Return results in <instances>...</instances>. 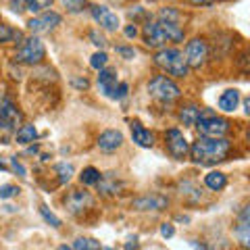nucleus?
Here are the masks:
<instances>
[{
    "instance_id": "nucleus-1",
    "label": "nucleus",
    "mask_w": 250,
    "mask_h": 250,
    "mask_svg": "<svg viewBox=\"0 0 250 250\" xmlns=\"http://www.w3.org/2000/svg\"><path fill=\"white\" fill-rule=\"evenodd\" d=\"M231 150V144L229 140L225 138H205L200 136L196 142L190 146V154L192 161L196 163V165H217V163H221L228 159V154Z\"/></svg>"
},
{
    "instance_id": "nucleus-2",
    "label": "nucleus",
    "mask_w": 250,
    "mask_h": 250,
    "mask_svg": "<svg viewBox=\"0 0 250 250\" xmlns=\"http://www.w3.org/2000/svg\"><path fill=\"white\" fill-rule=\"evenodd\" d=\"M154 65L161 67L163 71H167L173 77H186L188 73H190V67H188V62H186V57L179 48H167V46L161 48L154 54Z\"/></svg>"
},
{
    "instance_id": "nucleus-3",
    "label": "nucleus",
    "mask_w": 250,
    "mask_h": 250,
    "mask_svg": "<svg viewBox=\"0 0 250 250\" xmlns=\"http://www.w3.org/2000/svg\"><path fill=\"white\" fill-rule=\"evenodd\" d=\"M148 92H150V96L161 100V103H173L182 96V90H179V85L171 80L167 75H156L150 80L148 83Z\"/></svg>"
},
{
    "instance_id": "nucleus-4",
    "label": "nucleus",
    "mask_w": 250,
    "mask_h": 250,
    "mask_svg": "<svg viewBox=\"0 0 250 250\" xmlns=\"http://www.w3.org/2000/svg\"><path fill=\"white\" fill-rule=\"evenodd\" d=\"M15 59H17V62H21V65H40L46 59L44 42L38 36H31L27 40H23L17 54H15Z\"/></svg>"
},
{
    "instance_id": "nucleus-5",
    "label": "nucleus",
    "mask_w": 250,
    "mask_h": 250,
    "mask_svg": "<svg viewBox=\"0 0 250 250\" xmlns=\"http://www.w3.org/2000/svg\"><path fill=\"white\" fill-rule=\"evenodd\" d=\"M198 134L205 138H223L229 131V121L223 117H217L210 111H202L200 119L196 121Z\"/></svg>"
},
{
    "instance_id": "nucleus-6",
    "label": "nucleus",
    "mask_w": 250,
    "mask_h": 250,
    "mask_svg": "<svg viewBox=\"0 0 250 250\" xmlns=\"http://www.w3.org/2000/svg\"><path fill=\"white\" fill-rule=\"evenodd\" d=\"M184 57H186V62H188V67L190 69H200L208 59V44H207V40H202V38H194V40H190L186 44Z\"/></svg>"
},
{
    "instance_id": "nucleus-7",
    "label": "nucleus",
    "mask_w": 250,
    "mask_h": 250,
    "mask_svg": "<svg viewBox=\"0 0 250 250\" xmlns=\"http://www.w3.org/2000/svg\"><path fill=\"white\" fill-rule=\"evenodd\" d=\"M165 146H167V152L177 161H184L188 156V152H190V144H188L186 136L175 127L169 129L165 134Z\"/></svg>"
},
{
    "instance_id": "nucleus-8",
    "label": "nucleus",
    "mask_w": 250,
    "mask_h": 250,
    "mask_svg": "<svg viewBox=\"0 0 250 250\" xmlns=\"http://www.w3.org/2000/svg\"><path fill=\"white\" fill-rule=\"evenodd\" d=\"M61 21H62V17H61L59 13L46 11V13H42V15H38V17L29 19L27 27L31 29V34H36V36H40V34H50L52 29H57V27L61 25Z\"/></svg>"
},
{
    "instance_id": "nucleus-9",
    "label": "nucleus",
    "mask_w": 250,
    "mask_h": 250,
    "mask_svg": "<svg viewBox=\"0 0 250 250\" xmlns=\"http://www.w3.org/2000/svg\"><path fill=\"white\" fill-rule=\"evenodd\" d=\"M94 205V198L88 190H71L65 196V208L71 215H82L85 208Z\"/></svg>"
},
{
    "instance_id": "nucleus-10",
    "label": "nucleus",
    "mask_w": 250,
    "mask_h": 250,
    "mask_svg": "<svg viewBox=\"0 0 250 250\" xmlns=\"http://www.w3.org/2000/svg\"><path fill=\"white\" fill-rule=\"evenodd\" d=\"M142 38H144V44L150 46V48H165V44L169 42L159 21H146V25L142 29Z\"/></svg>"
},
{
    "instance_id": "nucleus-11",
    "label": "nucleus",
    "mask_w": 250,
    "mask_h": 250,
    "mask_svg": "<svg viewBox=\"0 0 250 250\" xmlns=\"http://www.w3.org/2000/svg\"><path fill=\"white\" fill-rule=\"evenodd\" d=\"M92 9V17H94V21L98 23L103 29H106V31H115L117 27H119V17L108 9V6H100V4H94V6H90Z\"/></svg>"
},
{
    "instance_id": "nucleus-12",
    "label": "nucleus",
    "mask_w": 250,
    "mask_h": 250,
    "mask_svg": "<svg viewBox=\"0 0 250 250\" xmlns=\"http://www.w3.org/2000/svg\"><path fill=\"white\" fill-rule=\"evenodd\" d=\"M0 117H2L13 129L23 121V113L15 106V103L9 96H4V94H0Z\"/></svg>"
},
{
    "instance_id": "nucleus-13",
    "label": "nucleus",
    "mask_w": 250,
    "mask_h": 250,
    "mask_svg": "<svg viewBox=\"0 0 250 250\" xmlns=\"http://www.w3.org/2000/svg\"><path fill=\"white\" fill-rule=\"evenodd\" d=\"M248 213H250L248 207L242 208L240 215H238V223H236V228H233V236L238 238L242 248L250 246V215Z\"/></svg>"
},
{
    "instance_id": "nucleus-14",
    "label": "nucleus",
    "mask_w": 250,
    "mask_h": 250,
    "mask_svg": "<svg viewBox=\"0 0 250 250\" xmlns=\"http://www.w3.org/2000/svg\"><path fill=\"white\" fill-rule=\"evenodd\" d=\"M167 196H161V194H146V196H140L131 202V207L136 210H163L167 208Z\"/></svg>"
},
{
    "instance_id": "nucleus-15",
    "label": "nucleus",
    "mask_w": 250,
    "mask_h": 250,
    "mask_svg": "<svg viewBox=\"0 0 250 250\" xmlns=\"http://www.w3.org/2000/svg\"><path fill=\"white\" fill-rule=\"evenodd\" d=\"M98 148L103 152H115L117 148H121L123 144V134L121 131H117V129H106L103 131V134L98 136Z\"/></svg>"
},
{
    "instance_id": "nucleus-16",
    "label": "nucleus",
    "mask_w": 250,
    "mask_h": 250,
    "mask_svg": "<svg viewBox=\"0 0 250 250\" xmlns=\"http://www.w3.org/2000/svg\"><path fill=\"white\" fill-rule=\"evenodd\" d=\"M117 88V73L113 69H100L98 73V90L104 94L106 98H113Z\"/></svg>"
},
{
    "instance_id": "nucleus-17",
    "label": "nucleus",
    "mask_w": 250,
    "mask_h": 250,
    "mask_svg": "<svg viewBox=\"0 0 250 250\" xmlns=\"http://www.w3.org/2000/svg\"><path fill=\"white\" fill-rule=\"evenodd\" d=\"M131 140L138 144V146H142V148H152L154 146V134L150 129H146L142 123H131Z\"/></svg>"
},
{
    "instance_id": "nucleus-18",
    "label": "nucleus",
    "mask_w": 250,
    "mask_h": 250,
    "mask_svg": "<svg viewBox=\"0 0 250 250\" xmlns=\"http://www.w3.org/2000/svg\"><path fill=\"white\" fill-rule=\"evenodd\" d=\"M238 104H240V92L236 88L225 90L221 96H219V108L225 113H233L238 108Z\"/></svg>"
},
{
    "instance_id": "nucleus-19",
    "label": "nucleus",
    "mask_w": 250,
    "mask_h": 250,
    "mask_svg": "<svg viewBox=\"0 0 250 250\" xmlns=\"http://www.w3.org/2000/svg\"><path fill=\"white\" fill-rule=\"evenodd\" d=\"M98 190L103 194H117L123 188V184L119 182V179L115 177V173H100V179H98Z\"/></svg>"
},
{
    "instance_id": "nucleus-20",
    "label": "nucleus",
    "mask_w": 250,
    "mask_h": 250,
    "mask_svg": "<svg viewBox=\"0 0 250 250\" xmlns=\"http://www.w3.org/2000/svg\"><path fill=\"white\" fill-rule=\"evenodd\" d=\"M161 23V27L163 31H165V36H167V40L169 42H182L184 40V27L179 25V23L175 21H163V19H156Z\"/></svg>"
},
{
    "instance_id": "nucleus-21",
    "label": "nucleus",
    "mask_w": 250,
    "mask_h": 250,
    "mask_svg": "<svg viewBox=\"0 0 250 250\" xmlns=\"http://www.w3.org/2000/svg\"><path fill=\"white\" fill-rule=\"evenodd\" d=\"M205 186L213 192H221L223 188L228 186V177H225V173H221V171H210V173L205 175Z\"/></svg>"
},
{
    "instance_id": "nucleus-22",
    "label": "nucleus",
    "mask_w": 250,
    "mask_h": 250,
    "mask_svg": "<svg viewBox=\"0 0 250 250\" xmlns=\"http://www.w3.org/2000/svg\"><path fill=\"white\" fill-rule=\"evenodd\" d=\"M200 115H202L200 106L186 104V106H182V111H179V119H182L184 125H196V121L200 119Z\"/></svg>"
},
{
    "instance_id": "nucleus-23",
    "label": "nucleus",
    "mask_w": 250,
    "mask_h": 250,
    "mask_svg": "<svg viewBox=\"0 0 250 250\" xmlns=\"http://www.w3.org/2000/svg\"><path fill=\"white\" fill-rule=\"evenodd\" d=\"M36 138H38V131L34 125H21L15 140H17V144H29V142H34Z\"/></svg>"
},
{
    "instance_id": "nucleus-24",
    "label": "nucleus",
    "mask_w": 250,
    "mask_h": 250,
    "mask_svg": "<svg viewBox=\"0 0 250 250\" xmlns=\"http://www.w3.org/2000/svg\"><path fill=\"white\" fill-rule=\"evenodd\" d=\"M80 179H82L83 186H96L98 179H100V171H98L96 167H85V169L82 171Z\"/></svg>"
},
{
    "instance_id": "nucleus-25",
    "label": "nucleus",
    "mask_w": 250,
    "mask_h": 250,
    "mask_svg": "<svg viewBox=\"0 0 250 250\" xmlns=\"http://www.w3.org/2000/svg\"><path fill=\"white\" fill-rule=\"evenodd\" d=\"M75 250H100V242L94 238H77L73 242Z\"/></svg>"
},
{
    "instance_id": "nucleus-26",
    "label": "nucleus",
    "mask_w": 250,
    "mask_h": 250,
    "mask_svg": "<svg viewBox=\"0 0 250 250\" xmlns=\"http://www.w3.org/2000/svg\"><path fill=\"white\" fill-rule=\"evenodd\" d=\"M19 38H21L19 31H15L11 25H6V23H0V44L11 42V40H19Z\"/></svg>"
},
{
    "instance_id": "nucleus-27",
    "label": "nucleus",
    "mask_w": 250,
    "mask_h": 250,
    "mask_svg": "<svg viewBox=\"0 0 250 250\" xmlns=\"http://www.w3.org/2000/svg\"><path fill=\"white\" fill-rule=\"evenodd\" d=\"M57 173H59V182L61 184H67L73 175V165L71 163H59L57 165Z\"/></svg>"
},
{
    "instance_id": "nucleus-28",
    "label": "nucleus",
    "mask_w": 250,
    "mask_h": 250,
    "mask_svg": "<svg viewBox=\"0 0 250 250\" xmlns=\"http://www.w3.org/2000/svg\"><path fill=\"white\" fill-rule=\"evenodd\" d=\"M159 19L179 23V19H182V15H179V11H177V9H173V6H165V9H161V11H159Z\"/></svg>"
},
{
    "instance_id": "nucleus-29",
    "label": "nucleus",
    "mask_w": 250,
    "mask_h": 250,
    "mask_svg": "<svg viewBox=\"0 0 250 250\" xmlns=\"http://www.w3.org/2000/svg\"><path fill=\"white\" fill-rule=\"evenodd\" d=\"M40 215H42V219H44L46 223H50V225H52V228H61V219H59L57 215H54L52 210H50L48 207H46V205H42V207H40Z\"/></svg>"
},
{
    "instance_id": "nucleus-30",
    "label": "nucleus",
    "mask_w": 250,
    "mask_h": 250,
    "mask_svg": "<svg viewBox=\"0 0 250 250\" xmlns=\"http://www.w3.org/2000/svg\"><path fill=\"white\" fill-rule=\"evenodd\" d=\"M106 61H108V57H106V52H94L92 54V59H90V67L92 69H96V71H100V69H104V65H106Z\"/></svg>"
},
{
    "instance_id": "nucleus-31",
    "label": "nucleus",
    "mask_w": 250,
    "mask_h": 250,
    "mask_svg": "<svg viewBox=\"0 0 250 250\" xmlns=\"http://www.w3.org/2000/svg\"><path fill=\"white\" fill-rule=\"evenodd\" d=\"M54 0H27V11L31 13H40L44 9H50Z\"/></svg>"
},
{
    "instance_id": "nucleus-32",
    "label": "nucleus",
    "mask_w": 250,
    "mask_h": 250,
    "mask_svg": "<svg viewBox=\"0 0 250 250\" xmlns=\"http://www.w3.org/2000/svg\"><path fill=\"white\" fill-rule=\"evenodd\" d=\"M11 136H13V127L0 117V144H9Z\"/></svg>"
},
{
    "instance_id": "nucleus-33",
    "label": "nucleus",
    "mask_w": 250,
    "mask_h": 250,
    "mask_svg": "<svg viewBox=\"0 0 250 250\" xmlns=\"http://www.w3.org/2000/svg\"><path fill=\"white\" fill-rule=\"evenodd\" d=\"M61 2L69 13H80L85 6V0H61Z\"/></svg>"
},
{
    "instance_id": "nucleus-34",
    "label": "nucleus",
    "mask_w": 250,
    "mask_h": 250,
    "mask_svg": "<svg viewBox=\"0 0 250 250\" xmlns=\"http://www.w3.org/2000/svg\"><path fill=\"white\" fill-rule=\"evenodd\" d=\"M17 192H19V190H17V186H13V184H4V186H0V198H2V200L15 196Z\"/></svg>"
},
{
    "instance_id": "nucleus-35",
    "label": "nucleus",
    "mask_w": 250,
    "mask_h": 250,
    "mask_svg": "<svg viewBox=\"0 0 250 250\" xmlns=\"http://www.w3.org/2000/svg\"><path fill=\"white\" fill-rule=\"evenodd\" d=\"M127 92H129V85L125 83V82H121L119 85L115 88V94H113V100H121V98H125L127 96Z\"/></svg>"
},
{
    "instance_id": "nucleus-36",
    "label": "nucleus",
    "mask_w": 250,
    "mask_h": 250,
    "mask_svg": "<svg viewBox=\"0 0 250 250\" xmlns=\"http://www.w3.org/2000/svg\"><path fill=\"white\" fill-rule=\"evenodd\" d=\"M117 52H119L123 59H127V61L136 57V50H134V48H129V46H117Z\"/></svg>"
},
{
    "instance_id": "nucleus-37",
    "label": "nucleus",
    "mask_w": 250,
    "mask_h": 250,
    "mask_svg": "<svg viewBox=\"0 0 250 250\" xmlns=\"http://www.w3.org/2000/svg\"><path fill=\"white\" fill-rule=\"evenodd\" d=\"M11 11H15V13L27 11V0H11Z\"/></svg>"
},
{
    "instance_id": "nucleus-38",
    "label": "nucleus",
    "mask_w": 250,
    "mask_h": 250,
    "mask_svg": "<svg viewBox=\"0 0 250 250\" xmlns=\"http://www.w3.org/2000/svg\"><path fill=\"white\" fill-rule=\"evenodd\" d=\"M90 40H92V44L100 46V48H103V46H106V40H104V38L98 34V31H90Z\"/></svg>"
},
{
    "instance_id": "nucleus-39",
    "label": "nucleus",
    "mask_w": 250,
    "mask_h": 250,
    "mask_svg": "<svg viewBox=\"0 0 250 250\" xmlns=\"http://www.w3.org/2000/svg\"><path fill=\"white\" fill-rule=\"evenodd\" d=\"M173 233H175V229H173V225L171 223H163L161 225V236L163 238H173Z\"/></svg>"
},
{
    "instance_id": "nucleus-40",
    "label": "nucleus",
    "mask_w": 250,
    "mask_h": 250,
    "mask_svg": "<svg viewBox=\"0 0 250 250\" xmlns=\"http://www.w3.org/2000/svg\"><path fill=\"white\" fill-rule=\"evenodd\" d=\"M11 169L15 171V173H19L21 177H25V167H23L17 159H11Z\"/></svg>"
},
{
    "instance_id": "nucleus-41",
    "label": "nucleus",
    "mask_w": 250,
    "mask_h": 250,
    "mask_svg": "<svg viewBox=\"0 0 250 250\" xmlns=\"http://www.w3.org/2000/svg\"><path fill=\"white\" fill-rule=\"evenodd\" d=\"M125 36H127L129 40H131V38H136V36H138V27L134 25V23H131V25H127V27H125Z\"/></svg>"
},
{
    "instance_id": "nucleus-42",
    "label": "nucleus",
    "mask_w": 250,
    "mask_h": 250,
    "mask_svg": "<svg viewBox=\"0 0 250 250\" xmlns=\"http://www.w3.org/2000/svg\"><path fill=\"white\" fill-rule=\"evenodd\" d=\"M188 2L194 4V6H208V4L217 2V0H188Z\"/></svg>"
},
{
    "instance_id": "nucleus-43",
    "label": "nucleus",
    "mask_w": 250,
    "mask_h": 250,
    "mask_svg": "<svg viewBox=\"0 0 250 250\" xmlns=\"http://www.w3.org/2000/svg\"><path fill=\"white\" fill-rule=\"evenodd\" d=\"M190 246H192L194 250H210L207 244H202V242H198V240H190Z\"/></svg>"
},
{
    "instance_id": "nucleus-44",
    "label": "nucleus",
    "mask_w": 250,
    "mask_h": 250,
    "mask_svg": "<svg viewBox=\"0 0 250 250\" xmlns=\"http://www.w3.org/2000/svg\"><path fill=\"white\" fill-rule=\"evenodd\" d=\"M73 85H75V88H80V90H85L90 83H88V80L83 77V80H73Z\"/></svg>"
},
{
    "instance_id": "nucleus-45",
    "label": "nucleus",
    "mask_w": 250,
    "mask_h": 250,
    "mask_svg": "<svg viewBox=\"0 0 250 250\" xmlns=\"http://www.w3.org/2000/svg\"><path fill=\"white\" fill-rule=\"evenodd\" d=\"M125 250H138V238H129V242L125 244Z\"/></svg>"
},
{
    "instance_id": "nucleus-46",
    "label": "nucleus",
    "mask_w": 250,
    "mask_h": 250,
    "mask_svg": "<svg viewBox=\"0 0 250 250\" xmlns=\"http://www.w3.org/2000/svg\"><path fill=\"white\" fill-rule=\"evenodd\" d=\"M129 15H131V19L140 17V15H144V9H142V6H134V11H129Z\"/></svg>"
},
{
    "instance_id": "nucleus-47",
    "label": "nucleus",
    "mask_w": 250,
    "mask_h": 250,
    "mask_svg": "<svg viewBox=\"0 0 250 250\" xmlns=\"http://www.w3.org/2000/svg\"><path fill=\"white\" fill-rule=\"evenodd\" d=\"M244 111H246V113H250V100H248V98L244 100Z\"/></svg>"
},
{
    "instance_id": "nucleus-48",
    "label": "nucleus",
    "mask_w": 250,
    "mask_h": 250,
    "mask_svg": "<svg viewBox=\"0 0 250 250\" xmlns=\"http://www.w3.org/2000/svg\"><path fill=\"white\" fill-rule=\"evenodd\" d=\"M59 250H75V248H73V246H61Z\"/></svg>"
}]
</instances>
